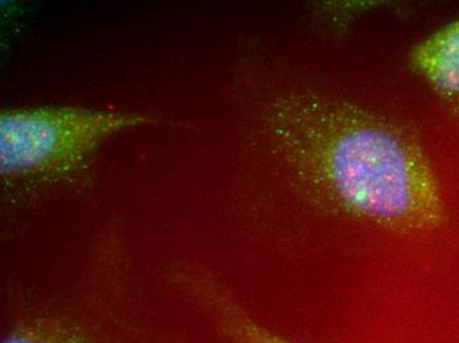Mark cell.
I'll list each match as a JSON object with an SVG mask.
<instances>
[{
	"mask_svg": "<svg viewBox=\"0 0 459 343\" xmlns=\"http://www.w3.org/2000/svg\"><path fill=\"white\" fill-rule=\"evenodd\" d=\"M265 125L302 193L324 210L402 236L446 223L432 163L404 125L316 90L280 97Z\"/></svg>",
	"mask_w": 459,
	"mask_h": 343,
	"instance_id": "1",
	"label": "cell"
},
{
	"mask_svg": "<svg viewBox=\"0 0 459 343\" xmlns=\"http://www.w3.org/2000/svg\"><path fill=\"white\" fill-rule=\"evenodd\" d=\"M152 119L138 113L78 107L4 111L0 169L7 178L61 177L78 171L100 144Z\"/></svg>",
	"mask_w": 459,
	"mask_h": 343,
	"instance_id": "2",
	"label": "cell"
},
{
	"mask_svg": "<svg viewBox=\"0 0 459 343\" xmlns=\"http://www.w3.org/2000/svg\"><path fill=\"white\" fill-rule=\"evenodd\" d=\"M178 280L206 312L218 330L234 343H293L251 319L220 287L206 278L181 273Z\"/></svg>",
	"mask_w": 459,
	"mask_h": 343,
	"instance_id": "5",
	"label": "cell"
},
{
	"mask_svg": "<svg viewBox=\"0 0 459 343\" xmlns=\"http://www.w3.org/2000/svg\"><path fill=\"white\" fill-rule=\"evenodd\" d=\"M80 301L28 312L8 328L2 343H183L111 301Z\"/></svg>",
	"mask_w": 459,
	"mask_h": 343,
	"instance_id": "3",
	"label": "cell"
},
{
	"mask_svg": "<svg viewBox=\"0 0 459 343\" xmlns=\"http://www.w3.org/2000/svg\"><path fill=\"white\" fill-rule=\"evenodd\" d=\"M410 66L439 99L459 107V19L417 43Z\"/></svg>",
	"mask_w": 459,
	"mask_h": 343,
	"instance_id": "4",
	"label": "cell"
}]
</instances>
